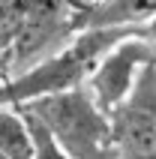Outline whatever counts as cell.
Here are the masks:
<instances>
[{"instance_id":"277c9868","label":"cell","mask_w":156,"mask_h":159,"mask_svg":"<svg viewBox=\"0 0 156 159\" xmlns=\"http://www.w3.org/2000/svg\"><path fill=\"white\" fill-rule=\"evenodd\" d=\"M153 60H156V45L135 30V33L123 36L120 42H114L99 57V63L90 72L84 87L99 102V108L111 111L129 96V90L135 87V81L144 72V66H150Z\"/></svg>"},{"instance_id":"8992f818","label":"cell","mask_w":156,"mask_h":159,"mask_svg":"<svg viewBox=\"0 0 156 159\" xmlns=\"http://www.w3.org/2000/svg\"><path fill=\"white\" fill-rule=\"evenodd\" d=\"M27 120H30V132H33V153H30V159H72L69 153L51 138V132H48L39 120H33L30 114H27Z\"/></svg>"},{"instance_id":"5b68a950","label":"cell","mask_w":156,"mask_h":159,"mask_svg":"<svg viewBox=\"0 0 156 159\" xmlns=\"http://www.w3.org/2000/svg\"><path fill=\"white\" fill-rule=\"evenodd\" d=\"M0 153L6 159H30L33 153L30 120L18 105L9 102H0Z\"/></svg>"},{"instance_id":"9c48e42d","label":"cell","mask_w":156,"mask_h":159,"mask_svg":"<svg viewBox=\"0 0 156 159\" xmlns=\"http://www.w3.org/2000/svg\"><path fill=\"white\" fill-rule=\"evenodd\" d=\"M99 0H69V6L75 9V12H87L90 6H96Z\"/></svg>"},{"instance_id":"52a82bcc","label":"cell","mask_w":156,"mask_h":159,"mask_svg":"<svg viewBox=\"0 0 156 159\" xmlns=\"http://www.w3.org/2000/svg\"><path fill=\"white\" fill-rule=\"evenodd\" d=\"M18 24H21V0H0V54L12 45Z\"/></svg>"},{"instance_id":"7a4b0ae2","label":"cell","mask_w":156,"mask_h":159,"mask_svg":"<svg viewBox=\"0 0 156 159\" xmlns=\"http://www.w3.org/2000/svg\"><path fill=\"white\" fill-rule=\"evenodd\" d=\"M18 108L39 120L72 159H117L111 114L99 108L87 87L48 93Z\"/></svg>"},{"instance_id":"ba28073f","label":"cell","mask_w":156,"mask_h":159,"mask_svg":"<svg viewBox=\"0 0 156 159\" xmlns=\"http://www.w3.org/2000/svg\"><path fill=\"white\" fill-rule=\"evenodd\" d=\"M138 33L144 36V39H150V42L156 45V15H153V18H147V21H144V24L138 27Z\"/></svg>"},{"instance_id":"6da1fadb","label":"cell","mask_w":156,"mask_h":159,"mask_svg":"<svg viewBox=\"0 0 156 159\" xmlns=\"http://www.w3.org/2000/svg\"><path fill=\"white\" fill-rule=\"evenodd\" d=\"M129 33H135V30H129V27H81L63 48L48 54L45 60H39L27 72L3 81L0 84V102L24 105L30 99L48 96V93L84 87L90 72L99 63V57Z\"/></svg>"},{"instance_id":"3957f363","label":"cell","mask_w":156,"mask_h":159,"mask_svg":"<svg viewBox=\"0 0 156 159\" xmlns=\"http://www.w3.org/2000/svg\"><path fill=\"white\" fill-rule=\"evenodd\" d=\"M111 114L117 159H156V60Z\"/></svg>"},{"instance_id":"30bf717a","label":"cell","mask_w":156,"mask_h":159,"mask_svg":"<svg viewBox=\"0 0 156 159\" xmlns=\"http://www.w3.org/2000/svg\"><path fill=\"white\" fill-rule=\"evenodd\" d=\"M0 159H6V156H3V153H0Z\"/></svg>"}]
</instances>
